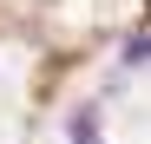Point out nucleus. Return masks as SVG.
Returning <instances> with one entry per match:
<instances>
[{"instance_id":"1","label":"nucleus","mask_w":151,"mask_h":144,"mask_svg":"<svg viewBox=\"0 0 151 144\" xmlns=\"http://www.w3.org/2000/svg\"><path fill=\"white\" fill-rule=\"evenodd\" d=\"M66 138H72V144H105V131H99V111H92V105H86V111H72Z\"/></svg>"},{"instance_id":"2","label":"nucleus","mask_w":151,"mask_h":144,"mask_svg":"<svg viewBox=\"0 0 151 144\" xmlns=\"http://www.w3.org/2000/svg\"><path fill=\"white\" fill-rule=\"evenodd\" d=\"M145 59H151V39H125V72H138Z\"/></svg>"}]
</instances>
